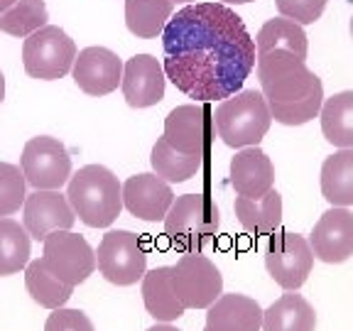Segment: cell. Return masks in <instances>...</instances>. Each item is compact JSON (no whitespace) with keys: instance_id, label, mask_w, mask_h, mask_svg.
I'll list each match as a JSON object with an SVG mask.
<instances>
[{"instance_id":"cell-1","label":"cell","mask_w":353,"mask_h":331,"mask_svg":"<svg viewBox=\"0 0 353 331\" xmlns=\"http://www.w3.org/2000/svg\"><path fill=\"white\" fill-rule=\"evenodd\" d=\"M162 50L167 79L199 103L238 94L258 61L243 17L219 0L176 10L162 32Z\"/></svg>"},{"instance_id":"cell-2","label":"cell","mask_w":353,"mask_h":331,"mask_svg":"<svg viewBox=\"0 0 353 331\" xmlns=\"http://www.w3.org/2000/svg\"><path fill=\"white\" fill-rule=\"evenodd\" d=\"M255 72L272 121L282 126H304L321 113L324 83L304 59L290 52H268L258 54Z\"/></svg>"},{"instance_id":"cell-3","label":"cell","mask_w":353,"mask_h":331,"mask_svg":"<svg viewBox=\"0 0 353 331\" xmlns=\"http://www.w3.org/2000/svg\"><path fill=\"white\" fill-rule=\"evenodd\" d=\"M66 199L74 214L91 228H105L123 211V187L103 165H86L69 177Z\"/></svg>"},{"instance_id":"cell-4","label":"cell","mask_w":353,"mask_h":331,"mask_svg":"<svg viewBox=\"0 0 353 331\" xmlns=\"http://www.w3.org/2000/svg\"><path fill=\"white\" fill-rule=\"evenodd\" d=\"M214 126L219 138L228 148H253L268 135L272 126L270 106L265 101L263 91L241 88L238 94L228 96L216 106Z\"/></svg>"},{"instance_id":"cell-5","label":"cell","mask_w":353,"mask_h":331,"mask_svg":"<svg viewBox=\"0 0 353 331\" xmlns=\"http://www.w3.org/2000/svg\"><path fill=\"white\" fill-rule=\"evenodd\" d=\"M221 226L219 206L204 194H182L172 201L165 216V236L172 245L187 253L211 245Z\"/></svg>"},{"instance_id":"cell-6","label":"cell","mask_w":353,"mask_h":331,"mask_svg":"<svg viewBox=\"0 0 353 331\" xmlns=\"http://www.w3.org/2000/svg\"><path fill=\"white\" fill-rule=\"evenodd\" d=\"M77 44L57 25H44L42 30L25 37L22 64L25 72L39 81H57L72 72L77 59Z\"/></svg>"},{"instance_id":"cell-7","label":"cell","mask_w":353,"mask_h":331,"mask_svg":"<svg viewBox=\"0 0 353 331\" xmlns=\"http://www.w3.org/2000/svg\"><path fill=\"white\" fill-rule=\"evenodd\" d=\"M148 253L132 231H108L96 250V268L113 285H135L145 275Z\"/></svg>"},{"instance_id":"cell-8","label":"cell","mask_w":353,"mask_h":331,"mask_svg":"<svg viewBox=\"0 0 353 331\" xmlns=\"http://www.w3.org/2000/svg\"><path fill=\"white\" fill-rule=\"evenodd\" d=\"M172 287L187 309H209L223 292V277L206 255L189 253L172 268Z\"/></svg>"},{"instance_id":"cell-9","label":"cell","mask_w":353,"mask_h":331,"mask_svg":"<svg viewBox=\"0 0 353 331\" xmlns=\"http://www.w3.org/2000/svg\"><path fill=\"white\" fill-rule=\"evenodd\" d=\"M42 260L47 270L66 285H81L96 270V253L86 238L72 231H54L44 238Z\"/></svg>"},{"instance_id":"cell-10","label":"cell","mask_w":353,"mask_h":331,"mask_svg":"<svg viewBox=\"0 0 353 331\" xmlns=\"http://www.w3.org/2000/svg\"><path fill=\"white\" fill-rule=\"evenodd\" d=\"M22 174L34 189H59L72 177V157L54 138L39 135L25 143L20 157Z\"/></svg>"},{"instance_id":"cell-11","label":"cell","mask_w":353,"mask_h":331,"mask_svg":"<svg viewBox=\"0 0 353 331\" xmlns=\"http://www.w3.org/2000/svg\"><path fill=\"white\" fill-rule=\"evenodd\" d=\"M265 268L282 290H299L314 268L312 245L299 233H280L272 238L270 250L265 255Z\"/></svg>"},{"instance_id":"cell-12","label":"cell","mask_w":353,"mask_h":331,"mask_svg":"<svg viewBox=\"0 0 353 331\" xmlns=\"http://www.w3.org/2000/svg\"><path fill=\"white\" fill-rule=\"evenodd\" d=\"M214 113L209 103H184L170 110L162 138L184 154H206L214 140Z\"/></svg>"},{"instance_id":"cell-13","label":"cell","mask_w":353,"mask_h":331,"mask_svg":"<svg viewBox=\"0 0 353 331\" xmlns=\"http://www.w3.org/2000/svg\"><path fill=\"white\" fill-rule=\"evenodd\" d=\"M22 206H25L22 221H25L30 238L34 241H44L54 231H69L77 223V214L69 199L57 189H34Z\"/></svg>"},{"instance_id":"cell-14","label":"cell","mask_w":353,"mask_h":331,"mask_svg":"<svg viewBox=\"0 0 353 331\" xmlns=\"http://www.w3.org/2000/svg\"><path fill=\"white\" fill-rule=\"evenodd\" d=\"M123 61L105 47H86L77 54L72 66L74 83L88 96H108L123 81Z\"/></svg>"},{"instance_id":"cell-15","label":"cell","mask_w":353,"mask_h":331,"mask_svg":"<svg viewBox=\"0 0 353 331\" xmlns=\"http://www.w3.org/2000/svg\"><path fill=\"white\" fill-rule=\"evenodd\" d=\"M314 258L336 265L353 255V214L346 206H334L319 216L314 231L309 236Z\"/></svg>"},{"instance_id":"cell-16","label":"cell","mask_w":353,"mask_h":331,"mask_svg":"<svg viewBox=\"0 0 353 331\" xmlns=\"http://www.w3.org/2000/svg\"><path fill=\"white\" fill-rule=\"evenodd\" d=\"M165 66L152 54H135L123 66V96L130 108H150L165 99Z\"/></svg>"},{"instance_id":"cell-17","label":"cell","mask_w":353,"mask_h":331,"mask_svg":"<svg viewBox=\"0 0 353 331\" xmlns=\"http://www.w3.org/2000/svg\"><path fill=\"white\" fill-rule=\"evenodd\" d=\"M172 201V187L157 174H135L123 184V206L135 219L165 221Z\"/></svg>"},{"instance_id":"cell-18","label":"cell","mask_w":353,"mask_h":331,"mask_svg":"<svg viewBox=\"0 0 353 331\" xmlns=\"http://www.w3.org/2000/svg\"><path fill=\"white\" fill-rule=\"evenodd\" d=\"M231 184L238 197H263L275 184L272 160L258 145L241 148L231 160Z\"/></svg>"},{"instance_id":"cell-19","label":"cell","mask_w":353,"mask_h":331,"mask_svg":"<svg viewBox=\"0 0 353 331\" xmlns=\"http://www.w3.org/2000/svg\"><path fill=\"white\" fill-rule=\"evenodd\" d=\"M263 307L245 294H221L206 312V331H260Z\"/></svg>"},{"instance_id":"cell-20","label":"cell","mask_w":353,"mask_h":331,"mask_svg":"<svg viewBox=\"0 0 353 331\" xmlns=\"http://www.w3.org/2000/svg\"><path fill=\"white\" fill-rule=\"evenodd\" d=\"M143 302L150 317H154L157 321H167V324L176 321L187 312V307L174 294L172 268H167V265L154 268L143 275Z\"/></svg>"},{"instance_id":"cell-21","label":"cell","mask_w":353,"mask_h":331,"mask_svg":"<svg viewBox=\"0 0 353 331\" xmlns=\"http://www.w3.org/2000/svg\"><path fill=\"white\" fill-rule=\"evenodd\" d=\"M233 211L248 233L268 236L282 221V194L277 189H270L263 197H236Z\"/></svg>"},{"instance_id":"cell-22","label":"cell","mask_w":353,"mask_h":331,"mask_svg":"<svg viewBox=\"0 0 353 331\" xmlns=\"http://www.w3.org/2000/svg\"><path fill=\"white\" fill-rule=\"evenodd\" d=\"M316 312L302 294H282L263 312V331H314Z\"/></svg>"},{"instance_id":"cell-23","label":"cell","mask_w":353,"mask_h":331,"mask_svg":"<svg viewBox=\"0 0 353 331\" xmlns=\"http://www.w3.org/2000/svg\"><path fill=\"white\" fill-rule=\"evenodd\" d=\"M255 52L258 54H268V52H290L297 59L307 61L309 52V39L302 25L287 20V17H272L258 30L255 37Z\"/></svg>"},{"instance_id":"cell-24","label":"cell","mask_w":353,"mask_h":331,"mask_svg":"<svg viewBox=\"0 0 353 331\" xmlns=\"http://www.w3.org/2000/svg\"><path fill=\"white\" fill-rule=\"evenodd\" d=\"M321 194L331 206H353V148L339 150L324 160Z\"/></svg>"},{"instance_id":"cell-25","label":"cell","mask_w":353,"mask_h":331,"mask_svg":"<svg viewBox=\"0 0 353 331\" xmlns=\"http://www.w3.org/2000/svg\"><path fill=\"white\" fill-rule=\"evenodd\" d=\"M172 15V0H125V28L140 39L160 37Z\"/></svg>"},{"instance_id":"cell-26","label":"cell","mask_w":353,"mask_h":331,"mask_svg":"<svg viewBox=\"0 0 353 331\" xmlns=\"http://www.w3.org/2000/svg\"><path fill=\"white\" fill-rule=\"evenodd\" d=\"M321 132L339 150L353 148V91H341L321 106Z\"/></svg>"},{"instance_id":"cell-27","label":"cell","mask_w":353,"mask_h":331,"mask_svg":"<svg viewBox=\"0 0 353 331\" xmlns=\"http://www.w3.org/2000/svg\"><path fill=\"white\" fill-rule=\"evenodd\" d=\"M152 170L157 177H162L167 184H182L192 179L201 165H204V154H184L174 150L165 138H160L152 145Z\"/></svg>"},{"instance_id":"cell-28","label":"cell","mask_w":353,"mask_h":331,"mask_svg":"<svg viewBox=\"0 0 353 331\" xmlns=\"http://www.w3.org/2000/svg\"><path fill=\"white\" fill-rule=\"evenodd\" d=\"M25 287H28L30 297L44 309L64 307L74 292L72 285L61 282L59 277H54L47 270V265H44L42 258L28 263V268H25Z\"/></svg>"},{"instance_id":"cell-29","label":"cell","mask_w":353,"mask_h":331,"mask_svg":"<svg viewBox=\"0 0 353 331\" xmlns=\"http://www.w3.org/2000/svg\"><path fill=\"white\" fill-rule=\"evenodd\" d=\"M30 233L15 219H0V275H15L30 263Z\"/></svg>"},{"instance_id":"cell-30","label":"cell","mask_w":353,"mask_h":331,"mask_svg":"<svg viewBox=\"0 0 353 331\" xmlns=\"http://www.w3.org/2000/svg\"><path fill=\"white\" fill-rule=\"evenodd\" d=\"M47 20H50V12H47L44 0H17L10 10L0 15V32L25 39L42 30Z\"/></svg>"},{"instance_id":"cell-31","label":"cell","mask_w":353,"mask_h":331,"mask_svg":"<svg viewBox=\"0 0 353 331\" xmlns=\"http://www.w3.org/2000/svg\"><path fill=\"white\" fill-rule=\"evenodd\" d=\"M25 187H28V179L20 167L10 165V162H0V219L20 211V206L28 199Z\"/></svg>"},{"instance_id":"cell-32","label":"cell","mask_w":353,"mask_h":331,"mask_svg":"<svg viewBox=\"0 0 353 331\" xmlns=\"http://www.w3.org/2000/svg\"><path fill=\"white\" fill-rule=\"evenodd\" d=\"M329 0H275L277 12L297 25H312L321 17Z\"/></svg>"},{"instance_id":"cell-33","label":"cell","mask_w":353,"mask_h":331,"mask_svg":"<svg viewBox=\"0 0 353 331\" xmlns=\"http://www.w3.org/2000/svg\"><path fill=\"white\" fill-rule=\"evenodd\" d=\"M44 331H96V329L81 309L59 307V309H52V314L47 317Z\"/></svg>"},{"instance_id":"cell-34","label":"cell","mask_w":353,"mask_h":331,"mask_svg":"<svg viewBox=\"0 0 353 331\" xmlns=\"http://www.w3.org/2000/svg\"><path fill=\"white\" fill-rule=\"evenodd\" d=\"M148 331H179V329L172 326V324H167V321H162V324H154L152 329H148Z\"/></svg>"},{"instance_id":"cell-35","label":"cell","mask_w":353,"mask_h":331,"mask_svg":"<svg viewBox=\"0 0 353 331\" xmlns=\"http://www.w3.org/2000/svg\"><path fill=\"white\" fill-rule=\"evenodd\" d=\"M15 3H17V0H0V15H3L6 10H10Z\"/></svg>"},{"instance_id":"cell-36","label":"cell","mask_w":353,"mask_h":331,"mask_svg":"<svg viewBox=\"0 0 353 331\" xmlns=\"http://www.w3.org/2000/svg\"><path fill=\"white\" fill-rule=\"evenodd\" d=\"M223 6H245V3H253V0H219Z\"/></svg>"},{"instance_id":"cell-37","label":"cell","mask_w":353,"mask_h":331,"mask_svg":"<svg viewBox=\"0 0 353 331\" xmlns=\"http://www.w3.org/2000/svg\"><path fill=\"white\" fill-rule=\"evenodd\" d=\"M3 99H6V77L0 72V103H3Z\"/></svg>"},{"instance_id":"cell-38","label":"cell","mask_w":353,"mask_h":331,"mask_svg":"<svg viewBox=\"0 0 353 331\" xmlns=\"http://www.w3.org/2000/svg\"><path fill=\"white\" fill-rule=\"evenodd\" d=\"M172 3H194V0H172Z\"/></svg>"},{"instance_id":"cell-39","label":"cell","mask_w":353,"mask_h":331,"mask_svg":"<svg viewBox=\"0 0 353 331\" xmlns=\"http://www.w3.org/2000/svg\"><path fill=\"white\" fill-rule=\"evenodd\" d=\"M351 37H353V17H351Z\"/></svg>"},{"instance_id":"cell-40","label":"cell","mask_w":353,"mask_h":331,"mask_svg":"<svg viewBox=\"0 0 353 331\" xmlns=\"http://www.w3.org/2000/svg\"><path fill=\"white\" fill-rule=\"evenodd\" d=\"M204 331H206V329H204Z\"/></svg>"}]
</instances>
